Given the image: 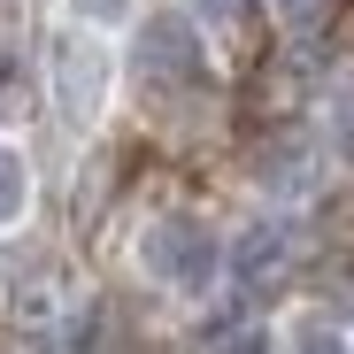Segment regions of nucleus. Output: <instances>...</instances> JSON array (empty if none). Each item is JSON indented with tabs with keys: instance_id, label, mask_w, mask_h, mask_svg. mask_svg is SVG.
<instances>
[{
	"instance_id": "nucleus-1",
	"label": "nucleus",
	"mask_w": 354,
	"mask_h": 354,
	"mask_svg": "<svg viewBox=\"0 0 354 354\" xmlns=\"http://www.w3.org/2000/svg\"><path fill=\"white\" fill-rule=\"evenodd\" d=\"M139 262H147V277H154V285L201 292V285L216 277L223 247H216V231H208L201 216H154V223L139 231Z\"/></svg>"
},
{
	"instance_id": "nucleus-2",
	"label": "nucleus",
	"mask_w": 354,
	"mask_h": 354,
	"mask_svg": "<svg viewBox=\"0 0 354 354\" xmlns=\"http://www.w3.org/2000/svg\"><path fill=\"white\" fill-rule=\"evenodd\" d=\"M54 100H62V115L70 124H93L100 115V100H108V54L93 46V39H77V31H62L54 39Z\"/></svg>"
},
{
	"instance_id": "nucleus-3",
	"label": "nucleus",
	"mask_w": 354,
	"mask_h": 354,
	"mask_svg": "<svg viewBox=\"0 0 354 354\" xmlns=\"http://www.w3.org/2000/svg\"><path fill=\"white\" fill-rule=\"evenodd\" d=\"M139 77H147V85H169V93L208 77V54H201V39H193L185 16H154V24L139 31Z\"/></svg>"
},
{
	"instance_id": "nucleus-4",
	"label": "nucleus",
	"mask_w": 354,
	"mask_h": 354,
	"mask_svg": "<svg viewBox=\"0 0 354 354\" xmlns=\"http://www.w3.org/2000/svg\"><path fill=\"white\" fill-rule=\"evenodd\" d=\"M292 254H301V231L292 223H254V231H239V247H231V270H239L247 292H270L292 270Z\"/></svg>"
},
{
	"instance_id": "nucleus-5",
	"label": "nucleus",
	"mask_w": 354,
	"mask_h": 354,
	"mask_svg": "<svg viewBox=\"0 0 354 354\" xmlns=\"http://www.w3.org/2000/svg\"><path fill=\"white\" fill-rule=\"evenodd\" d=\"M24 208H31V169H24L16 147H0V231H8Z\"/></svg>"
},
{
	"instance_id": "nucleus-6",
	"label": "nucleus",
	"mask_w": 354,
	"mask_h": 354,
	"mask_svg": "<svg viewBox=\"0 0 354 354\" xmlns=\"http://www.w3.org/2000/svg\"><path fill=\"white\" fill-rule=\"evenodd\" d=\"M285 354H354V346H346V331H339L331 316H301L292 339H285Z\"/></svg>"
},
{
	"instance_id": "nucleus-7",
	"label": "nucleus",
	"mask_w": 354,
	"mask_h": 354,
	"mask_svg": "<svg viewBox=\"0 0 354 354\" xmlns=\"http://www.w3.org/2000/svg\"><path fill=\"white\" fill-rule=\"evenodd\" d=\"M70 8H77L85 24H124V16H131V0H70Z\"/></svg>"
},
{
	"instance_id": "nucleus-8",
	"label": "nucleus",
	"mask_w": 354,
	"mask_h": 354,
	"mask_svg": "<svg viewBox=\"0 0 354 354\" xmlns=\"http://www.w3.org/2000/svg\"><path fill=\"white\" fill-rule=\"evenodd\" d=\"M324 8H331V0H277V16H285L292 31H308V24H324Z\"/></svg>"
},
{
	"instance_id": "nucleus-9",
	"label": "nucleus",
	"mask_w": 354,
	"mask_h": 354,
	"mask_svg": "<svg viewBox=\"0 0 354 354\" xmlns=\"http://www.w3.org/2000/svg\"><path fill=\"white\" fill-rule=\"evenodd\" d=\"M193 8H201L208 24H231V16H239V8H247V0H193Z\"/></svg>"
},
{
	"instance_id": "nucleus-10",
	"label": "nucleus",
	"mask_w": 354,
	"mask_h": 354,
	"mask_svg": "<svg viewBox=\"0 0 354 354\" xmlns=\"http://www.w3.org/2000/svg\"><path fill=\"white\" fill-rule=\"evenodd\" d=\"M0 100H8V54H0Z\"/></svg>"
}]
</instances>
